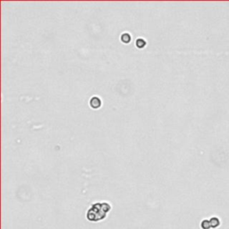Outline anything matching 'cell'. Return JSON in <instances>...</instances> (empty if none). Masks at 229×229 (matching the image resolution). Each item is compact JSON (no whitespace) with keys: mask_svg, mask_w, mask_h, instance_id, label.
Instances as JSON below:
<instances>
[{"mask_svg":"<svg viewBox=\"0 0 229 229\" xmlns=\"http://www.w3.org/2000/svg\"><path fill=\"white\" fill-rule=\"evenodd\" d=\"M111 210V206L108 202L95 203L87 211V218L90 221L97 222L106 217L107 213Z\"/></svg>","mask_w":229,"mask_h":229,"instance_id":"cell-1","label":"cell"},{"mask_svg":"<svg viewBox=\"0 0 229 229\" xmlns=\"http://www.w3.org/2000/svg\"><path fill=\"white\" fill-rule=\"evenodd\" d=\"M90 105L92 108H99L101 106V100L99 97H92L90 100Z\"/></svg>","mask_w":229,"mask_h":229,"instance_id":"cell-2","label":"cell"},{"mask_svg":"<svg viewBox=\"0 0 229 229\" xmlns=\"http://www.w3.org/2000/svg\"><path fill=\"white\" fill-rule=\"evenodd\" d=\"M121 40L123 41V43H126V44L129 43L130 41H131V35L129 33H127V32L123 33L121 35Z\"/></svg>","mask_w":229,"mask_h":229,"instance_id":"cell-3","label":"cell"},{"mask_svg":"<svg viewBox=\"0 0 229 229\" xmlns=\"http://www.w3.org/2000/svg\"><path fill=\"white\" fill-rule=\"evenodd\" d=\"M146 46V41H145L143 39H138L136 40V47L139 48H142Z\"/></svg>","mask_w":229,"mask_h":229,"instance_id":"cell-4","label":"cell"}]
</instances>
